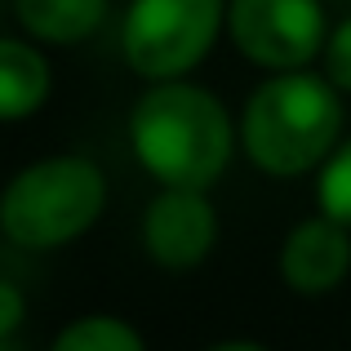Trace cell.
I'll return each instance as SVG.
<instances>
[{
  "instance_id": "13",
  "label": "cell",
  "mask_w": 351,
  "mask_h": 351,
  "mask_svg": "<svg viewBox=\"0 0 351 351\" xmlns=\"http://www.w3.org/2000/svg\"><path fill=\"white\" fill-rule=\"evenodd\" d=\"M23 320H27L23 289H18L14 280H5V276H0V343H9V338L23 329Z\"/></svg>"
},
{
  "instance_id": "5",
  "label": "cell",
  "mask_w": 351,
  "mask_h": 351,
  "mask_svg": "<svg viewBox=\"0 0 351 351\" xmlns=\"http://www.w3.org/2000/svg\"><path fill=\"white\" fill-rule=\"evenodd\" d=\"M227 32L267 71H302L329 40L320 0H227Z\"/></svg>"
},
{
  "instance_id": "6",
  "label": "cell",
  "mask_w": 351,
  "mask_h": 351,
  "mask_svg": "<svg viewBox=\"0 0 351 351\" xmlns=\"http://www.w3.org/2000/svg\"><path fill=\"white\" fill-rule=\"evenodd\" d=\"M218 240V209L205 191L191 187H160V196L143 214V245L156 267L165 271H191L214 254Z\"/></svg>"
},
{
  "instance_id": "10",
  "label": "cell",
  "mask_w": 351,
  "mask_h": 351,
  "mask_svg": "<svg viewBox=\"0 0 351 351\" xmlns=\"http://www.w3.org/2000/svg\"><path fill=\"white\" fill-rule=\"evenodd\" d=\"M49 351H147V343L120 316H80L58 329Z\"/></svg>"
},
{
  "instance_id": "12",
  "label": "cell",
  "mask_w": 351,
  "mask_h": 351,
  "mask_svg": "<svg viewBox=\"0 0 351 351\" xmlns=\"http://www.w3.org/2000/svg\"><path fill=\"white\" fill-rule=\"evenodd\" d=\"M325 80L338 89V94H351V18H343V23L329 32L325 40Z\"/></svg>"
},
{
  "instance_id": "7",
  "label": "cell",
  "mask_w": 351,
  "mask_h": 351,
  "mask_svg": "<svg viewBox=\"0 0 351 351\" xmlns=\"http://www.w3.org/2000/svg\"><path fill=\"white\" fill-rule=\"evenodd\" d=\"M280 280L302 298L334 293L351 271V227L316 214L302 218L280 245Z\"/></svg>"
},
{
  "instance_id": "15",
  "label": "cell",
  "mask_w": 351,
  "mask_h": 351,
  "mask_svg": "<svg viewBox=\"0 0 351 351\" xmlns=\"http://www.w3.org/2000/svg\"><path fill=\"white\" fill-rule=\"evenodd\" d=\"M0 351H14V347H9V343H0Z\"/></svg>"
},
{
  "instance_id": "4",
  "label": "cell",
  "mask_w": 351,
  "mask_h": 351,
  "mask_svg": "<svg viewBox=\"0 0 351 351\" xmlns=\"http://www.w3.org/2000/svg\"><path fill=\"white\" fill-rule=\"evenodd\" d=\"M227 0H129L120 53L143 80H182L218 40Z\"/></svg>"
},
{
  "instance_id": "3",
  "label": "cell",
  "mask_w": 351,
  "mask_h": 351,
  "mask_svg": "<svg viewBox=\"0 0 351 351\" xmlns=\"http://www.w3.org/2000/svg\"><path fill=\"white\" fill-rule=\"evenodd\" d=\"M107 178L89 156H49L0 191V232L18 249H62L103 218Z\"/></svg>"
},
{
  "instance_id": "14",
  "label": "cell",
  "mask_w": 351,
  "mask_h": 351,
  "mask_svg": "<svg viewBox=\"0 0 351 351\" xmlns=\"http://www.w3.org/2000/svg\"><path fill=\"white\" fill-rule=\"evenodd\" d=\"M205 351H267L263 343H249V338H232V343H214V347H205Z\"/></svg>"
},
{
  "instance_id": "2",
  "label": "cell",
  "mask_w": 351,
  "mask_h": 351,
  "mask_svg": "<svg viewBox=\"0 0 351 351\" xmlns=\"http://www.w3.org/2000/svg\"><path fill=\"white\" fill-rule=\"evenodd\" d=\"M240 147L267 178H298L334 156L343 134V98L316 71H276L249 94Z\"/></svg>"
},
{
  "instance_id": "1",
  "label": "cell",
  "mask_w": 351,
  "mask_h": 351,
  "mask_svg": "<svg viewBox=\"0 0 351 351\" xmlns=\"http://www.w3.org/2000/svg\"><path fill=\"white\" fill-rule=\"evenodd\" d=\"M134 156L160 187L209 191L227 169L236 129L223 98L187 80H156L129 116Z\"/></svg>"
},
{
  "instance_id": "8",
  "label": "cell",
  "mask_w": 351,
  "mask_h": 351,
  "mask_svg": "<svg viewBox=\"0 0 351 351\" xmlns=\"http://www.w3.org/2000/svg\"><path fill=\"white\" fill-rule=\"evenodd\" d=\"M14 18L40 45H76L103 27L107 0H14Z\"/></svg>"
},
{
  "instance_id": "11",
  "label": "cell",
  "mask_w": 351,
  "mask_h": 351,
  "mask_svg": "<svg viewBox=\"0 0 351 351\" xmlns=\"http://www.w3.org/2000/svg\"><path fill=\"white\" fill-rule=\"evenodd\" d=\"M316 200H320V214H325V218L351 227V138H347V143H338L334 156L320 165Z\"/></svg>"
},
{
  "instance_id": "9",
  "label": "cell",
  "mask_w": 351,
  "mask_h": 351,
  "mask_svg": "<svg viewBox=\"0 0 351 351\" xmlns=\"http://www.w3.org/2000/svg\"><path fill=\"white\" fill-rule=\"evenodd\" d=\"M49 98V62L36 45L0 36V120H27Z\"/></svg>"
}]
</instances>
